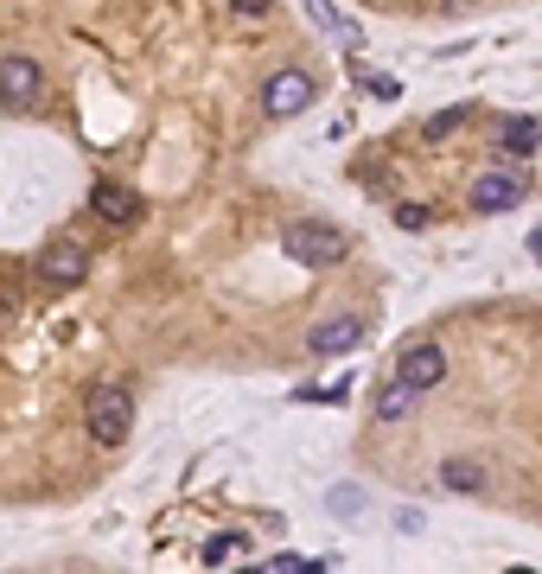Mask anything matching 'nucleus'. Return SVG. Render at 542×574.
Returning <instances> with one entry per match:
<instances>
[{
  "instance_id": "obj_14",
  "label": "nucleus",
  "mask_w": 542,
  "mask_h": 574,
  "mask_svg": "<svg viewBox=\"0 0 542 574\" xmlns=\"http://www.w3.org/2000/svg\"><path fill=\"white\" fill-rule=\"evenodd\" d=\"M460 122H466V109H440L434 122H428V141H440V134H453Z\"/></svg>"
},
{
  "instance_id": "obj_17",
  "label": "nucleus",
  "mask_w": 542,
  "mask_h": 574,
  "mask_svg": "<svg viewBox=\"0 0 542 574\" xmlns=\"http://www.w3.org/2000/svg\"><path fill=\"white\" fill-rule=\"evenodd\" d=\"M370 96H384V103H396V96H402V83H396V78H370Z\"/></svg>"
},
{
  "instance_id": "obj_5",
  "label": "nucleus",
  "mask_w": 542,
  "mask_h": 574,
  "mask_svg": "<svg viewBox=\"0 0 542 574\" xmlns=\"http://www.w3.org/2000/svg\"><path fill=\"white\" fill-rule=\"evenodd\" d=\"M313 96H319V83H313L307 71H294V64L262 83V109H268V115H282V122H287V115H300V109H313Z\"/></svg>"
},
{
  "instance_id": "obj_13",
  "label": "nucleus",
  "mask_w": 542,
  "mask_h": 574,
  "mask_svg": "<svg viewBox=\"0 0 542 574\" xmlns=\"http://www.w3.org/2000/svg\"><path fill=\"white\" fill-rule=\"evenodd\" d=\"M236 549H249V536H211V543H205V562H224V555H236Z\"/></svg>"
},
{
  "instance_id": "obj_2",
  "label": "nucleus",
  "mask_w": 542,
  "mask_h": 574,
  "mask_svg": "<svg viewBox=\"0 0 542 574\" xmlns=\"http://www.w3.org/2000/svg\"><path fill=\"white\" fill-rule=\"evenodd\" d=\"M282 249H287V262H300V268H338V262H345V230L307 217V224H294V230L282 236Z\"/></svg>"
},
{
  "instance_id": "obj_1",
  "label": "nucleus",
  "mask_w": 542,
  "mask_h": 574,
  "mask_svg": "<svg viewBox=\"0 0 542 574\" xmlns=\"http://www.w3.org/2000/svg\"><path fill=\"white\" fill-rule=\"evenodd\" d=\"M83 428H90L96 447H122L134 434V396L122 383H96L83 396Z\"/></svg>"
},
{
  "instance_id": "obj_8",
  "label": "nucleus",
  "mask_w": 542,
  "mask_h": 574,
  "mask_svg": "<svg viewBox=\"0 0 542 574\" xmlns=\"http://www.w3.org/2000/svg\"><path fill=\"white\" fill-rule=\"evenodd\" d=\"M358 345H364V319L358 314H326L307 332V351H313V358H345V351H358Z\"/></svg>"
},
{
  "instance_id": "obj_11",
  "label": "nucleus",
  "mask_w": 542,
  "mask_h": 574,
  "mask_svg": "<svg viewBox=\"0 0 542 574\" xmlns=\"http://www.w3.org/2000/svg\"><path fill=\"white\" fill-rule=\"evenodd\" d=\"M434 479H440V492H460V498H479V492L491 485L479 460H440V472H434Z\"/></svg>"
},
{
  "instance_id": "obj_18",
  "label": "nucleus",
  "mask_w": 542,
  "mask_h": 574,
  "mask_svg": "<svg viewBox=\"0 0 542 574\" xmlns=\"http://www.w3.org/2000/svg\"><path fill=\"white\" fill-rule=\"evenodd\" d=\"M236 13H249V20H262V13H268V7H275V0H231Z\"/></svg>"
},
{
  "instance_id": "obj_7",
  "label": "nucleus",
  "mask_w": 542,
  "mask_h": 574,
  "mask_svg": "<svg viewBox=\"0 0 542 574\" xmlns=\"http://www.w3.org/2000/svg\"><path fill=\"white\" fill-rule=\"evenodd\" d=\"M39 90H45V78H39V58H0V109H32L39 103Z\"/></svg>"
},
{
  "instance_id": "obj_12",
  "label": "nucleus",
  "mask_w": 542,
  "mask_h": 574,
  "mask_svg": "<svg viewBox=\"0 0 542 574\" xmlns=\"http://www.w3.org/2000/svg\"><path fill=\"white\" fill-rule=\"evenodd\" d=\"M415 402H421V390H415V383H402V377H389L384 390H377V421H409Z\"/></svg>"
},
{
  "instance_id": "obj_6",
  "label": "nucleus",
  "mask_w": 542,
  "mask_h": 574,
  "mask_svg": "<svg viewBox=\"0 0 542 574\" xmlns=\"http://www.w3.org/2000/svg\"><path fill=\"white\" fill-rule=\"evenodd\" d=\"M39 281H45V287H78V281H90V249H83V243H71V236H58L52 249L39 256Z\"/></svg>"
},
{
  "instance_id": "obj_9",
  "label": "nucleus",
  "mask_w": 542,
  "mask_h": 574,
  "mask_svg": "<svg viewBox=\"0 0 542 574\" xmlns=\"http://www.w3.org/2000/svg\"><path fill=\"white\" fill-rule=\"evenodd\" d=\"M90 205L103 211V224H134L141 217V192H129V185H115V180H96L90 185Z\"/></svg>"
},
{
  "instance_id": "obj_4",
  "label": "nucleus",
  "mask_w": 542,
  "mask_h": 574,
  "mask_svg": "<svg viewBox=\"0 0 542 574\" xmlns=\"http://www.w3.org/2000/svg\"><path fill=\"white\" fill-rule=\"evenodd\" d=\"M396 377H402V383H415L421 396L440 390V383H447V345H434V339L402 345V351H396Z\"/></svg>"
},
{
  "instance_id": "obj_3",
  "label": "nucleus",
  "mask_w": 542,
  "mask_h": 574,
  "mask_svg": "<svg viewBox=\"0 0 542 574\" xmlns=\"http://www.w3.org/2000/svg\"><path fill=\"white\" fill-rule=\"evenodd\" d=\"M530 198V173L523 166H491L479 180L466 185V205L479 211V217H498V211H517Z\"/></svg>"
},
{
  "instance_id": "obj_10",
  "label": "nucleus",
  "mask_w": 542,
  "mask_h": 574,
  "mask_svg": "<svg viewBox=\"0 0 542 574\" xmlns=\"http://www.w3.org/2000/svg\"><path fill=\"white\" fill-rule=\"evenodd\" d=\"M542 147V122L536 115H511L504 129H498V154L504 160H530Z\"/></svg>"
},
{
  "instance_id": "obj_16",
  "label": "nucleus",
  "mask_w": 542,
  "mask_h": 574,
  "mask_svg": "<svg viewBox=\"0 0 542 574\" xmlns=\"http://www.w3.org/2000/svg\"><path fill=\"white\" fill-rule=\"evenodd\" d=\"M351 383H326V390H300V402H345Z\"/></svg>"
},
{
  "instance_id": "obj_15",
  "label": "nucleus",
  "mask_w": 542,
  "mask_h": 574,
  "mask_svg": "<svg viewBox=\"0 0 542 574\" xmlns=\"http://www.w3.org/2000/svg\"><path fill=\"white\" fill-rule=\"evenodd\" d=\"M396 224L402 230H428V205H396Z\"/></svg>"
}]
</instances>
